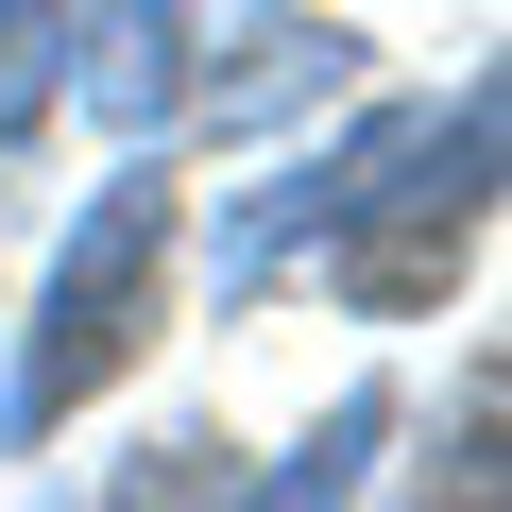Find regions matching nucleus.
Wrapping results in <instances>:
<instances>
[{
    "mask_svg": "<svg viewBox=\"0 0 512 512\" xmlns=\"http://www.w3.org/2000/svg\"><path fill=\"white\" fill-rule=\"evenodd\" d=\"M154 256H171V171H120V188L69 222L52 291H35V342H18V376H0V444H35V427H69V410L103 393V359L137 342Z\"/></svg>",
    "mask_w": 512,
    "mask_h": 512,
    "instance_id": "f257e3e1",
    "label": "nucleus"
},
{
    "mask_svg": "<svg viewBox=\"0 0 512 512\" xmlns=\"http://www.w3.org/2000/svg\"><path fill=\"white\" fill-rule=\"evenodd\" d=\"M478 188H495V86H461L444 120H393L376 171H359V205L325 222L342 239V291L359 308H427L444 256H461V222H478Z\"/></svg>",
    "mask_w": 512,
    "mask_h": 512,
    "instance_id": "f03ea898",
    "label": "nucleus"
},
{
    "mask_svg": "<svg viewBox=\"0 0 512 512\" xmlns=\"http://www.w3.org/2000/svg\"><path fill=\"white\" fill-rule=\"evenodd\" d=\"M86 103H103V120H137V137H154V120L188 103V0H103V52H86Z\"/></svg>",
    "mask_w": 512,
    "mask_h": 512,
    "instance_id": "7ed1b4c3",
    "label": "nucleus"
},
{
    "mask_svg": "<svg viewBox=\"0 0 512 512\" xmlns=\"http://www.w3.org/2000/svg\"><path fill=\"white\" fill-rule=\"evenodd\" d=\"M376 427H393V410H376V393H342V410H325V427H308L274 478H256L239 512H342V495H359V461H376Z\"/></svg>",
    "mask_w": 512,
    "mask_h": 512,
    "instance_id": "20e7f679",
    "label": "nucleus"
},
{
    "mask_svg": "<svg viewBox=\"0 0 512 512\" xmlns=\"http://www.w3.org/2000/svg\"><path fill=\"white\" fill-rule=\"evenodd\" d=\"M291 86H342V35H325V18H256V35H239V69H222L205 103H222V120H274Z\"/></svg>",
    "mask_w": 512,
    "mask_h": 512,
    "instance_id": "39448f33",
    "label": "nucleus"
},
{
    "mask_svg": "<svg viewBox=\"0 0 512 512\" xmlns=\"http://www.w3.org/2000/svg\"><path fill=\"white\" fill-rule=\"evenodd\" d=\"M52 86H69V0H0V154L35 137Z\"/></svg>",
    "mask_w": 512,
    "mask_h": 512,
    "instance_id": "423d86ee",
    "label": "nucleus"
},
{
    "mask_svg": "<svg viewBox=\"0 0 512 512\" xmlns=\"http://www.w3.org/2000/svg\"><path fill=\"white\" fill-rule=\"evenodd\" d=\"M120 512H205V444H154V478H120Z\"/></svg>",
    "mask_w": 512,
    "mask_h": 512,
    "instance_id": "0eeeda50",
    "label": "nucleus"
}]
</instances>
